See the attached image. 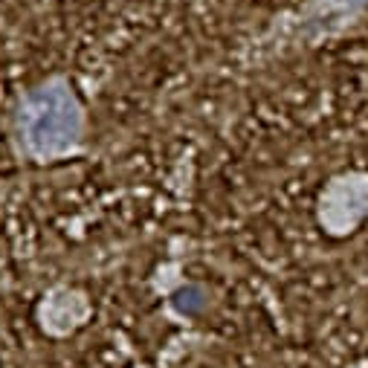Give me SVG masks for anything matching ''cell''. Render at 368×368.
<instances>
[{
	"label": "cell",
	"instance_id": "obj_1",
	"mask_svg": "<svg viewBox=\"0 0 368 368\" xmlns=\"http://www.w3.org/2000/svg\"><path fill=\"white\" fill-rule=\"evenodd\" d=\"M27 142L38 154L67 151L82 133V113L73 93L64 84H50L35 90L21 113Z\"/></svg>",
	"mask_w": 368,
	"mask_h": 368
},
{
	"label": "cell",
	"instance_id": "obj_2",
	"mask_svg": "<svg viewBox=\"0 0 368 368\" xmlns=\"http://www.w3.org/2000/svg\"><path fill=\"white\" fill-rule=\"evenodd\" d=\"M354 3H360V0H354Z\"/></svg>",
	"mask_w": 368,
	"mask_h": 368
}]
</instances>
